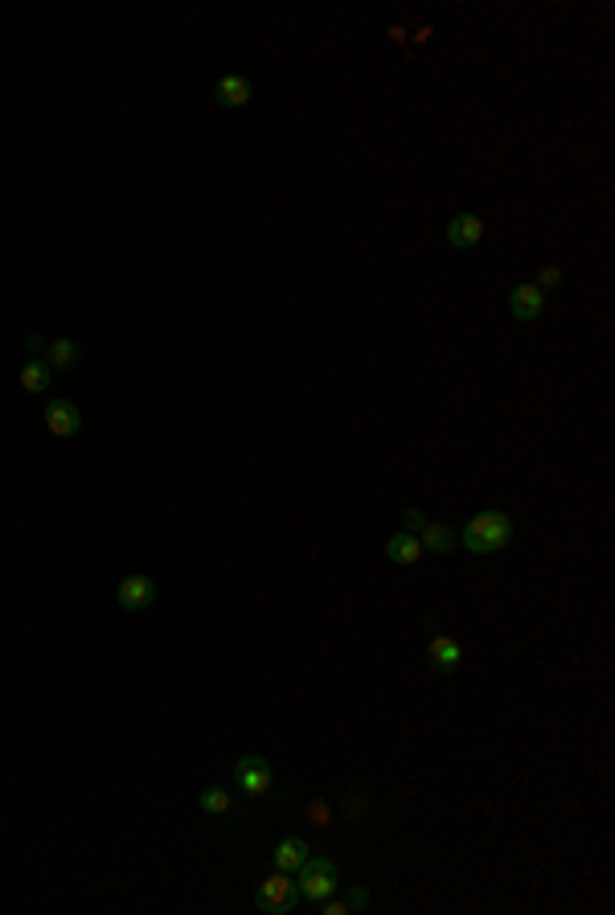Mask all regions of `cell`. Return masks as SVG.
<instances>
[{
	"label": "cell",
	"instance_id": "obj_14",
	"mask_svg": "<svg viewBox=\"0 0 615 915\" xmlns=\"http://www.w3.org/2000/svg\"><path fill=\"white\" fill-rule=\"evenodd\" d=\"M41 362H46L49 370H74V365L82 362V349H78V341L57 337L46 345V357H41Z\"/></svg>",
	"mask_w": 615,
	"mask_h": 915
},
{
	"label": "cell",
	"instance_id": "obj_12",
	"mask_svg": "<svg viewBox=\"0 0 615 915\" xmlns=\"http://www.w3.org/2000/svg\"><path fill=\"white\" fill-rule=\"evenodd\" d=\"M385 559L398 562V567H415L418 559H423V546H418L415 534H406V529H398L394 538H385Z\"/></svg>",
	"mask_w": 615,
	"mask_h": 915
},
{
	"label": "cell",
	"instance_id": "obj_20",
	"mask_svg": "<svg viewBox=\"0 0 615 915\" xmlns=\"http://www.w3.org/2000/svg\"><path fill=\"white\" fill-rule=\"evenodd\" d=\"M46 345H49V341H46V337H37V333H29V337H25V354H29V357L46 354Z\"/></svg>",
	"mask_w": 615,
	"mask_h": 915
},
{
	"label": "cell",
	"instance_id": "obj_10",
	"mask_svg": "<svg viewBox=\"0 0 615 915\" xmlns=\"http://www.w3.org/2000/svg\"><path fill=\"white\" fill-rule=\"evenodd\" d=\"M415 538H418V546H423L426 554H451L459 546L456 529L443 526V521H423V529H418Z\"/></svg>",
	"mask_w": 615,
	"mask_h": 915
},
{
	"label": "cell",
	"instance_id": "obj_18",
	"mask_svg": "<svg viewBox=\"0 0 615 915\" xmlns=\"http://www.w3.org/2000/svg\"><path fill=\"white\" fill-rule=\"evenodd\" d=\"M344 903H349V911H365V907H369V890L365 887H349V899H344Z\"/></svg>",
	"mask_w": 615,
	"mask_h": 915
},
{
	"label": "cell",
	"instance_id": "obj_8",
	"mask_svg": "<svg viewBox=\"0 0 615 915\" xmlns=\"http://www.w3.org/2000/svg\"><path fill=\"white\" fill-rule=\"evenodd\" d=\"M541 308H546V292L533 288V283H517L513 292H508V313H513V321H538Z\"/></svg>",
	"mask_w": 615,
	"mask_h": 915
},
{
	"label": "cell",
	"instance_id": "obj_15",
	"mask_svg": "<svg viewBox=\"0 0 615 915\" xmlns=\"http://www.w3.org/2000/svg\"><path fill=\"white\" fill-rule=\"evenodd\" d=\"M49 382H54V370H49L41 357H29V362L21 365V386L29 390V395H46Z\"/></svg>",
	"mask_w": 615,
	"mask_h": 915
},
{
	"label": "cell",
	"instance_id": "obj_11",
	"mask_svg": "<svg viewBox=\"0 0 615 915\" xmlns=\"http://www.w3.org/2000/svg\"><path fill=\"white\" fill-rule=\"evenodd\" d=\"M426 661H431L435 669H459V661H464V644L456 641V636H435L431 644H426Z\"/></svg>",
	"mask_w": 615,
	"mask_h": 915
},
{
	"label": "cell",
	"instance_id": "obj_17",
	"mask_svg": "<svg viewBox=\"0 0 615 915\" xmlns=\"http://www.w3.org/2000/svg\"><path fill=\"white\" fill-rule=\"evenodd\" d=\"M558 283H562V272H558V267H541V272H538V283H533V288L549 292V288H558Z\"/></svg>",
	"mask_w": 615,
	"mask_h": 915
},
{
	"label": "cell",
	"instance_id": "obj_16",
	"mask_svg": "<svg viewBox=\"0 0 615 915\" xmlns=\"http://www.w3.org/2000/svg\"><path fill=\"white\" fill-rule=\"evenodd\" d=\"M197 808L210 817H221L230 813V788H221V784H210V788H201V797H197Z\"/></svg>",
	"mask_w": 615,
	"mask_h": 915
},
{
	"label": "cell",
	"instance_id": "obj_6",
	"mask_svg": "<svg viewBox=\"0 0 615 915\" xmlns=\"http://www.w3.org/2000/svg\"><path fill=\"white\" fill-rule=\"evenodd\" d=\"M115 600L123 612H144L156 603V579L152 575H123L115 587Z\"/></svg>",
	"mask_w": 615,
	"mask_h": 915
},
{
	"label": "cell",
	"instance_id": "obj_4",
	"mask_svg": "<svg viewBox=\"0 0 615 915\" xmlns=\"http://www.w3.org/2000/svg\"><path fill=\"white\" fill-rule=\"evenodd\" d=\"M271 784H275V772L262 756H242L234 764V788H242L246 797H267Z\"/></svg>",
	"mask_w": 615,
	"mask_h": 915
},
{
	"label": "cell",
	"instance_id": "obj_3",
	"mask_svg": "<svg viewBox=\"0 0 615 915\" xmlns=\"http://www.w3.org/2000/svg\"><path fill=\"white\" fill-rule=\"evenodd\" d=\"M295 887H300V899H312V903L336 895V866L328 862V858L308 854V862L295 870Z\"/></svg>",
	"mask_w": 615,
	"mask_h": 915
},
{
	"label": "cell",
	"instance_id": "obj_19",
	"mask_svg": "<svg viewBox=\"0 0 615 915\" xmlns=\"http://www.w3.org/2000/svg\"><path fill=\"white\" fill-rule=\"evenodd\" d=\"M423 513H418V509H406V513H402V526H406V534H418V529H423Z\"/></svg>",
	"mask_w": 615,
	"mask_h": 915
},
{
	"label": "cell",
	"instance_id": "obj_21",
	"mask_svg": "<svg viewBox=\"0 0 615 915\" xmlns=\"http://www.w3.org/2000/svg\"><path fill=\"white\" fill-rule=\"evenodd\" d=\"M320 903H324V915H349V903H344V899L328 895V899H320Z\"/></svg>",
	"mask_w": 615,
	"mask_h": 915
},
{
	"label": "cell",
	"instance_id": "obj_1",
	"mask_svg": "<svg viewBox=\"0 0 615 915\" xmlns=\"http://www.w3.org/2000/svg\"><path fill=\"white\" fill-rule=\"evenodd\" d=\"M508 538H513V521H508V513L484 509L464 526L459 546H464L467 554H497V550H505L508 546Z\"/></svg>",
	"mask_w": 615,
	"mask_h": 915
},
{
	"label": "cell",
	"instance_id": "obj_5",
	"mask_svg": "<svg viewBox=\"0 0 615 915\" xmlns=\"http://www.w3.org/2000/svg\"><path fill=\"white\" fill-rule=\"evenodd\" d=\"M41 423L54 439H74L82 431V411L70 403V398H49L46 411H41Z\"/></svg>",
	"mask_w": 615,
	"mask_h": 915
},
{
	"label": "cell",
	"instance_id": "obj_13",
	"mask_svg": "<svg viewBox=\"0 0 615 915\" xmlns=\"http://www.w3.org/2000/svg\"><path fill=\"white\" fill-rule=\"evenodd\" d=\"M308 854H312V849H308V841H303V838H283V841L275 846V854H271V858H275V870L295 874L303 862H308Z\"/></svg>",
	"mask_w": 615,
	"mask_h": 915
},
{
	"label": "cell",
	"instance_id": "obj_22",
	"mask_svg": "<svg viewBox=\"0 0 615 915\" xmlns=\"http://www.w3.org/2000/svg\"><path fill=\"white\" fill-rule=\"evenodd\" d=\"M308 817H312V825H328V813H324V805H312V808H308Z\"/></svg>",
	"mask_w": 615,
	"mask_h": 915
},
{
	"label": "cell",
	"instance_id": "obj_7",
	"mask_svg": "<svg viewBox=\"0 0 615 915\" xmlns=\"http://www.w3.org/2000/svg\"><path fill=\"white\" fill-rule=\"evenodd\" d=\"M251 99H254V87H251V78L246 75H221L218 83H213V103H218V108L238 111V108H246Z\"/></svg>",
	"mask_w": 615,
	"mask_h": 915
},
{
	"label": "cell",
	"instance_id": "obj_2",
	"mask_svg": "<svg viewBox=\"0 0 615 915\" xmlns=\"http://www.w3.org/2000/svg\"><path fill=\"white\" fill-rule=\"evenodd\" d=\"M295 903H300V887H295V874H287V870H275L271 879L259 882V890H254V907H259L262 915H292Z\"/></svg>",
	"mask_w": 615,
	"mask_h": 915
},
{
	"label": "cell",
	"instance_id": "obj_9",
	"mask_svg": "<svg viewBox=\"0 0 615 915\" xmlns=\"http://www.w3.org/2000/svg\"><path fill=\"white\" fill-rule=\"evenodd\" d=\"M480 239H484V218L480 214H456L447 222V242L451 247L467 251V247H476Z\"/></svg>",
	"mask_w": 615,
	"mask_h": 915
}]
</instances>
